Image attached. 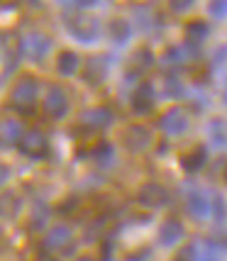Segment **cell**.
Segmentation results:
<instances>
[{"mask_svg": "<svg viewBox=\"0 0 227 261\" xmlns=\"http://www.w3.org/2000/svg\"><path fill=\"white\" fill-rule=\"evenodd\" d=\"M49 217H52V207L46 203H42V200H37L32 207V215H30V229H34V232L44 229Z\"/></svg>", "mask_w": 227, "mask_h": 261, "instance_id": "603a6c76", "label": "cell"}, {"mask_svg": "<svg viewBox=\"0 0 227 261\" xmlns=\"http://www.w3.org/2000/svg\"><path fill=\"white\" fill-rule=\"evenodd\" d=\"M171 12H186L193 8V0H173V3H169Z\"/></svg>", "mask_w": 227, "mask_h": 261, "instance_id": "8d00e7d4", "label": "cell"}, {"mask_svg": "<svg viewBox=\"0 0 227 261\" xmlns=\"http://www.w3.org/2000/svg\"><path fill=\"white\" fill-rule=\"evenodd\" d=\"M186 210L193 217H198V220L213 217V200L203 191H193V193H188V198H186Z\"/></svg>", "mask_w": 227, "mask_h": 261, "instance_id": "2e32d148", "label": "cell"}, {"mask_svg": "<svg viewBox=\"0 0 227 261\" xmlns=\"http://www.w3.org/2000/svg\"><path fill=\"white\" fill-rule=\"evenodd\" d=\"M183 51H186V59H191V61H195V59L200 57V44H195V42H183Z\"/></svg>", "mask_w": 227, "mask_h": 261, "instance_id": "e575fe53", "label": "cell"}, {"mask_svg": "<svg viewBox=\"0 0 227 261\" xmlns=\"http://www.w3.org/2000/svg\"><path fill=\"white\" fill-rule=\"evenodd\" d=\"M20 149V154H24L27 159H44L46 154H49V142H46V137L42 129H27L22 137V142L17 144Z\"/></svg>", "mask_w": 227, "mask_h": 261, "instance_id": "3957f363", "label": "cell"}, {"mask_svg": "<svg viewBox=\"0 0 227 261\" xmlns=\"http://www.w3.org/2000/svg\"><path fill=\"white\" fill-rule=\"evenodd\" d=\"M149 254H152L149 249L135 251V254H130V256H127V261H144V259H149Z\"/></svg>", "mask_w": 227, "mask_h": 261, "instance_id": "74e56055", "label": "cell"}, {"mask_svg": "<svg viewBox=\"0 0 227 261\" xmlns=\"http://www.w3.org/2000/svg\"><path fill=\"white\" fill-rule=\"evenodd\" d=\"M227 64V46H217L215 51H213V57H210V66L213 68H222Z\"/></svg>", "mask_w": 227, "mask_h": 261, "instance_id": "836d02e7", "label": "cell"}, {"mask_svg": "<svg viewBox=\"0 0 227 261\" xmlns=\"http://www.w3.org/2000/svg\"><path fill=\"white\" fill-rule=\"evenodd\" d=\"M183 239V225L179 217H166L159 225V232H157V242L161 247H176Z\"/></svg>", "mask_w": 227, "mask_h": 261, "instance_id": "7c38bea8", "label": "cell"}, {"mask_svg": "<svg viewBox=\"0 0 227 261\" xmlns=\"http://www.w3.org/2000/svg\"><path fill=\"white\" fill-rule=\"evenodd\" d=\"M159 127L161 132H166L171 137H179L188 129V115L183 113L181 108H171L159 117Z\"/></svg>", "mask_w": 227, "mask_h": 261, "instance_id": "30bf717a", "label": "cell"}, {"mask_svg": "<svg viewBox=\"0 0 227 261\" xmlns=\"http://www.w3.org/2000/svg\"><path fill=\"white\" fill-rule=\"evenodd\" d=\"M137 203L142 207H149V210H157V207H164L169 203V191L161 186V183H144L137 193Z\"/></svg>", "mask_w": 227, "mask_h": 261, "instance_id": "52a82bcc", "label": "cell"}, {"mask_svg": "<svg viewBox=\"0 0 227 261\" xmlns=\"http://www.w3.org/2000/svg\"><path fill=\"white\" fill-rule=\"evenodd\" d=\"M68 34L81 44H93L100 39V22L95 17H86L76 12V17L68 20Z\"/></svg>", "mask_w": 227, "mask_h": 261, "instance_id": "7a4b0ae2", "label": "cell"}, {"mask_svg": "<svg viewBox=\"0 0 227 261\" xmlns=\"http://www.w3.org/2000/svg\"><path fill=\"white\" fill-rule=\"evenodd\" d=\"M120 142L125 144L127 151L137 154V151H144L152 144V135H149L147 127H142V125H127L120 132Z\"/></svg>", "mask_w": 227, "mask_h": 261, "instance_id": "5b68a950", "label": "cell"}, {"mask_svg": "<svg viewBox=\"0 0 227 261\" xmlns=\"http://www.w3.org/2000/svg\"><path fill=\"white\" fill-rule=\"evenodd\" d=\"M154 110V86L142 81L132 93V113L137 115H149Z\"/></svg>", "mask_w": 227, "mask_h": 261, "instance_id": "5bb4252c", "label": "cell"}, {"mask_svg": "<svg viewBox=\"0 0 227 261\" xmlns=\"http://www.w3.org/2000/svg\"><path fill=\"white\" fill-rule=\"evenodd\" d=\"M132 22H127V20H122V17H117V20H113L110 22V39H113V44L117 46H125L130 39H132Z\"/></svg>", "mask_w": 227, "mask_h": 261, "instance_id": "d6986e66", "label": "cell"}, {"mask_svg": "<svg viewBox=\"0 0 227 261\" xmlns=\"http://www.w3.org/2000/svg\"><path fill=\"white\" fill-rule=\"evenodd\" d=\"M152 66H154V54L149 51L147 46L137 49L135 57L130 59V64H127V68H125V81H139V76L147 73Z\"/></svg>", "mask_w": 227, "mask_h": 261, "instance_id": "8fae6325", "label": "cell"}, {"mask_svg": "<svg viewBox=\"0 0 227 261\" xmlns=\"http://www.w3.org/2000/svg\"><path fill=\"white\" fill-rule=\"evenodd\" d=\"M37 93H39V81L30 73L20 76L12 88V110L22 117H32L37 113Z\"/></svg>", "mask_w": 227, "mask_h": 261, "instance_id": "6da1fadb", "label": "cell"}, {"mask_svg": "<svg viewBox=\"0 0 227 261\" xmlns=\"http://www.w3.org/2000/svg\"><path fill=\"white\" fill-rule=\"evenodd\" d=\"M79 198H76V195H68V198H64V200H61V203L57 205V213L59 215H71V213H76V210H79Z\"/></svg>", "mask_w": 227, "mask_h": 261, "instance_id": "d6a6232c", "label": "cell"}, {"mask_svg": "<svg viewBox=\"0 0 227 261\" xmlns=\"http://www.w3.org/2000/svg\"><path fill=\"white\" fill-rule=\"evenodd\" d=\"M210 200H213V220H215L217 225L220 222H225L227 220V203L225 198L220 193H210Z\"/></svg>", "mask_w": 227, "mask_h": 261, "instance_id": "f1b7e54d", "label": "cell"}, {"mask_svg": "<svg viewBox=\"0 0 227 261\" xmlns=\"http://www.w3.org/2000/svg\"><path fill=\"white\" fill-rule=\"evenodd\" d=\"M76 261H93V259H91V256H79Z\"/></svg>", "mask_w": 227, "mask_h": 261, "instance_id": "f35d334b", "label": "cell"}, {"mask_svg": "<svg viewBox=\"0 0 227 261\" xmlns=\"http://www.w3.org/2000/svg\"><path fill=\"white\" fill-rule=\"evenodd\" d=\"M179 161H181V169L186 171V173H198V171L208 164V147L191 149V151L181 154V159Z\"/></svg>", "mask_w": 227, "mask_h": 261, "instance_id": "e0dca14e", "label": "cell"}, {"mask_svg": "<svg viewBox=\"0 0 227 261\" xmlns=\"http://www.w3.org/2000/svg\"><path fill=\"white\" fill-rule=\"evenodd\" d=\"M113 249H115L113 239H110V237H105V239H103V251H100V259H103V261H113Z\"/></svg>", "mask_w": 227, "mask_h": 261, "instance_id": "d590c367", "label": "cell"}, {"mask_svg": "<svg viewBox=\"0 0 227 261\" xmlns=\"http://www.w3.org/2000/svg\"><path fill=\"white\" fill-rule=\"evenodd\" d=\"M183 95H186V86H183V81L179 79V73H166V76H164V98L179 100Z\"/></svg>", "mask_w": 227, "mask_h": 261, "instance_id": "cb8c5ba5", "label": "cell"}, {"mask_svg": "<svg viewBox=\"0 0 227 261\" xmlns=\"http://www.w3.org/2000/svg\"><path fill=\"white\" fill-rule=\"evenodd\" d=\"M22 44H24L27 59L34 61V64H39V61H44V59L49 57V51H52V46H54V39L44 32H32L22 39Z\"/></svg>", "mask_w": 227, "mask_h": 261, "instance_id": "277c9868", "label": "cell"}, {"mask_svg": "<svg viewBox=\"0 0 227 261\" xmlns=\"http://www.w3.org/2000/svg\"><path fill=\"white\" fill-rule=\"evenodd\" d=\"M208 12L215 20H225L227 17V0H210L208 3Z\"/></svg>", "mask_w": 227, "mask_h": 261, "instance_id": "1f68e13d", "label": "cell"}, {"mask_svg": "<svg viewBox=\"0 0 227 261\" xmlns=\"http://www.w3.org/2000/svg\"><path fill=\"white\" fill-rule=\"evenodd\" d=\"M137 22H139V27H142L144 32H149V27L154 30V24H159V20H157V15L152 12V8L139 5V8H137Z\"/></svg>", "mask_w": 227, "mask_h": 261, "instance_id": "4316f807", "label": "cell"}, {"mask_svg": "<svg viewBox=\"0 0 227 261\" xmlns=\"http://www.w3.org/2000/svg\"><path fill=\"white\" fill-rule=\"evenodd\" d=\"M222 98H225V105H227V86H225V93H222Z\"/></svg>", "mask_w": 227, "mask_h": 261, "instance_id": "ab89813d", "label": "cell"}, {"mask_svg": "<svg viewBox=\"0 0 227 261\" xmlns=\"http://www.w3.org/2000/svg\"><path fill=\"white\" fill-rule=\"evenodd\" d=\"M71 244H73V234L66 225H57L44 237V251H66Z\"/></svg>", "mask_w": 227, "mask_h": 261, "instance_id": "9a60e30c", "label": "cell"}, {"mask_svg": "<svg viewBox=\"0 0 227 261\" xmlns=\"http://www.w3.org/2000/svg\"><path fill=\"white\" fill-rule=\"evenodd\" d=\"M108 71H110V57H105V54L91 57L86 61V68H83V81L88 86H100L103 81L108 79Z\"/></svg>", "mask_w": 227, "mask_h": 261, "instance_id": "9c48e42d", "label": "cell"}, {"mask_svg": "<svg viewBox=\"0 0 227 261\" xmlns=\"http://www.w3.org/2000/svg\"><path fill=\"white\" fill-rule=\"evenodd\" d=\"M22 137H24L22 125H20L17 120H5V122H3V137H0V139H3V147L5 149L20 144V142H22Z\"/></svg>", "mask_w": 227, "mask_h": 261, "instance_id": "44dd1931", "label": "cell"}, {"mask_svg": "<svg viewBox=\"0 0 227 261\" xmlns=\"http://www.w3.org/2000/svg\"><path fill=\"white\" fill-rule=\"evenodd\" d=\"M164 66H181L183 61H186V51H183V46H169L166 51H164Z\"/></svg>", "mask_w": 227, "mask_h": 261, "instance_id": "83f0119b", "label": "cell"}, {"mask_svg": "<svg viewBox=\"0 0 227 261\" xmlns=\"http://www.w3.org/2000/svg\"><path fill=\"white\" fill-rule=\"evenodd\" d=\"M20 207H22V200H20V195H15V193H5V195H3V217H5V220H12V217H17Z\"/></svg>", "mask_w": 227, "mask_h": 261, "instance_id": "484cf974", "label": "cell"}, {"mask_svg": "<svg viewBox=\"0 0 227 261\" xmlns=\"http://www.w3.org/2000/svg\"><path fill=\"white\" fill-rule=\"evenodd\" d=\"M44 113L52 120H64L68 113V95L61 86H52L44 95Z\"/></svg>", "mask_w": 227, "mask_h": 261, "instance_id": "8992f818", "label": "cell"}, {"mask_svg": "<svg viewBox=\"0 0 227 261\" xmlns=\"http://www.w3.org/2000/svg\"><path fill=\"white\" fill-rule=\"evenodd\" d=\"M208 32H210V27L203 20H191V22L186 24V39L195 42V44H200L205 37H208Z\"/></svg>", "mask_w": 227, "mask_h": 261, "instance_id": "d4e9b609", "label": "cell"}, {"mask_svg": "<svg viewBox=\"0 0 227 261\" xmlns=\"http://www.w3.org/2000/svg\"><path fill=\"white\" fill-rule=\"evenodd\" d=\"M79 64H81L79 54L71 51V49H64V51L57 54V71L61 76H73L79 71Z\"/></svg>", "mask_w": 227, "mask_h": 261, "instance_id": "ffe728a7", "label": "cell"}, {"mask_svg": "<svg viewBox=\"0 0 227 261\" xmlns=\"http://www.w3.org/2000/svg\"><path fill=\"white\" fill-rule=\"evenodd\" d=\"M208 137H210V147L227 149V122L222 117H213L208 125Z\"/></svg>", "mask_w": 227, "mask_h": 261, "instance_id": "ac0fdd59", "label": "cell"}, {"mask_svg": "<svg viewBox=\"0 0 227 261\" xmlns=\"http://www.w3.org/2000/svg\"><path fill=\"white\" fill-rule=\"evenodd\" d=\"M198 261H222V247H220L217 242H205Z\"/></svg>", "mask_w": 227, "mask_h": 261, "instance_id": "f546056e", "label": "cell"}, {"mask_svg": "<svg viewBox=\"0 0 227 261\" xmlns=\"http://www.w3.org/2000/svg\"><path fill=\"white\" fill-rule=\"evenodd\" d=\"M22 54H24L22 39L17 37V39L10 44V34H5V37H3V66H5V76H10L12 71L17 68Z\"/></svg>", "mask_w": 227, "mask_h": 261, "instance_id": "4fadbf2b", "label": "cell"}, {"mask_svg": "<svg viewBox=\"0 0 227 261\" xmlns=\"http://www.w3.org/2000/svg\"><path fill=\"white\" fill-rule=\"evenodd\" d=\"M225 181H227V166H225Z\"/></svg>", "mask_w": 227, "mask_h": 261, "instance_id": "60d3db41", "label": "cell"}, {"mask_svg": "<svg viewBox=\"0 0 227 261\" xmlns=\"http://www.w3.org/2000/svg\"><path fill=\"white\" fill-rule=\"evenodd\" d=\"M113 113L105 108V105H98V108H91V110H83L81 113V125L83 129H91V132H98V129H108L113 125Z\"/></svg>", "mask_w": 227, "mask_h": 261, "instance_id": "ba28073f", "label": "cell"}, {"mask_svg": "<svg viewBox=\"0 0 227 261\" xmlns=\"http://www.w3.org/2000/svg\"><path fill=\"white\" fill-rule=\"evenodd\" d=\"M200 259V251H198V244H186L176 251L173 261H198Z\"/></svg>", "mask_w": 227, "mask_h": 261, "instance_id": "4dcf8cb0", "label": "cell"}, {"mask_svg": "<svg viewBox=\"0 0 227 261\" xmlns=\"http://www.w3.org/2000/svg\"><path fill=\"white\" fill-rule=\"evenodd\" d=\"M91 159L95 161V166H100V169H108V166H113L115 161V147L110 142H98L91 151Z\"/></svg>", "mask_w": 227, "mask_h": 261, "instance_id": "7402d4cb", "label": "cell"}]
</instances>
